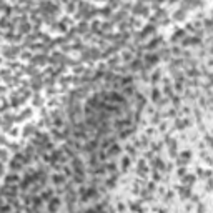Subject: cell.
Here are the masks:
<instances>
[{
	"mask_svg": "<svg viewBox=\"0 0 213 213\" xmlns=\"http://www.w3.org/2000/svg\"><path fill=\"white\" fill-rule=\"evenodd\" d=\"M170 53H172V55H175V57H180V55H182V50H180V47H172Z\"/></svg>",
	"mask_w": 213,
	"mask_h": 213,
	"instance_id": "obj_42",
	"label": "cell"
},
{
	"mask_svg": "<svg viewBox=\"0 0 213 213\" xmlns=\"http://www.w3.org/2000/svg\"><path fill=\"white\" fill-rule=\"evenodd\" d=\"M117 142V137L115 135H105L103 138H102V142H100V147L98 148H102V150H107L112 143H115Z\"/></svg>",
	"mask_w": 213,
	"mask_h": 213,
	"instance_id": "obj_8",
	"label": "cell"
},
{
	"mask_svg": "<svg viewBox=\"0 0 213 213\" xmlns=\"http://www.w3.org/2000/svg\"><path fill=\"white\" fill-rule=\"evenodd\" d=\"M62 60H64V57H62L58 52L55 53V55H52V58H50V62H52V64H55V62H62Z\"/></svg>",
	"mask_w": 213,
	"mask_h": 213,
	"instance_id": "obj_38",
	"label": "cell"
},
{
	"mask_svg": "<svg viewBox=\"0 0 213 213\" xmlns=\"http://www.w3.org/2000/svg\"><path fill=\"white\" fill-rule=\"evenodd\" d=\"M23 167H25V165H23L22 161L15 160V158H13V160H10V170H12V172H18V170H22Z\"/></svg>",
	"mask_w": 213,
	"mask_h": 213,
	"instance_id": "obj_24",
	"label": "cell"
},
{
	"mask_svg": "<svg viewBox=\"0 0 213 213\" xmlns=\"http://www.w3.org/2000/svg\"><path fill=\"white\" fill-rule=\"evenodd\" d=\"M143 68V60L142 58H133L132 62H128V70L130 72H140Z\"/></svg>",
	"mask_w": 213,
	"mask_h": 213,
	"instance_id": "obj_9",
	"label": "cell"
},
{
	"mask_svg": "<svg viewBox=\"0 0 213 213\" xmlns=\"http://www.w3.org/2000/svg\"><path fill=\"white\" fill-rule=\"evenodd\" d=\"M35 132H37V128H35V125H32V123L25 125V128H23V135H25V137H34Z\"/></svg>",
	"mask_w": 213,
	"mask_h": 213,
	"instance_id": "obj_26",
	"label": "cell"
},
{
	"mask_svg": "<svg viewBox=\"0 0 213 213\" xmlns=\"http://www.w3.org/2000/svg\"><path fill=\"white\" fill-rule=\"evenodd\" d=\"M125 17H127V13H125V12H118L117 15H113V22H120V20H123Z\"/></svg>",
	"mask_w": 213,
	"mask_h": 213,
	"instance_id": "obj_35",
	"label": "cell"
},
{
	"mask_svg": "<svg viewBox=\"0 0 213 213\" xmlns=\"http://www.w3.org/2000/svg\"><path fill=\"white\" fill-rule=\"evenodd\" d=\"M98 147H100V142H98L97 138H95V140H90V138H88V140H87V143L82 147V150H83V152H87V153H92V152H97Z\"/></svg>",
	"mask_w": 213,
	"mask_h": 213,
	"instance_id": "obj_5",
	"label": "cell"
},
{
	"mask_svg": "<svg viewBox=\"0 0 213 213\" xmlns=\"http://www.w3.org/2000/svg\"><path fill=\"white\" fill-rule=\"evenodd\" d=\"M0 27H2V29H7V27H10V25H8V20H7V17H3L2 20H0Z\"/></svg>",
	"mask_w": 213,
	"mask_h": 213,
	"instance_id": "obj_46",
	"label": "cell"
},
{
	"mask_svg": "<svg viewBox=\"0 0 213 213\" xmlns=\"http://www.w3.org/2000/svg\"><path fill=\"white\" fill-rule=\"evenodd\" d=\"M83 72H85L83 67H75V73H83Z\"/></svg>",
	"mask_w": 213,
	"mask_h": 213,
	"instance_id": "obj_52",
	"label": "cell"
},
{
	"mask_svg": "<svg viewBox=\"0 0 213 213\" xmlns=\"http://www.w3.org/2000/svg\"><path fill=\"white\" fill-rule=\"evenodd\" d=\"M17 193H18V186H13V185H8V183H5L2 188H0V195L2 196H17Z\"/></svg>",
	"mask_w": 213,
	"mask_h": 213,
	"instance_id": "obj_2",
	"label": "cell"
},
{
	"mask_svg": "<svg viewBox=\"0 0 213 213\" xmlns=\"http://www.w3.org/2000/svg\"><path fill=\"white\" fill-rule=\"evenodd\" d=\"M155 34V27H153V25H147V27H145L143 30H142V38H147V37H150V35H153Z\"/></svg>",
	"mask_w": 213,
	"mask_h": 213,
	"instance_id": "obj_22",
	"label": "cell"
},
{
	"mask_svg": "<svg viewBox=\"0 0 213 213\" xmlns=\"http://www.w3.org/2000/svg\"><path fill=\"white\" fill-rule=\"evenodd\" d=\"M27 72H29L30 75H35V73H37V68H34V65H32L30 68H27Z\"/></svg>",
	"mask_w": 213,
	"mask_h": 213,
	"instance_id": "obj_51",
	"label": "cell"
},
{
	"mask_svg": "<svg viewBox=\"0 0 213 213\" xmlns=\"http://www.w3.org/2000/svg\"><path fill=\"white\" fill-rule=\"evenodd\" d=\"M72 177H73V182H75V183H78V185L85 183V173H73Z\"/></svg>",
	"mask_w": 213,
	"mask_h": 213,
	"instance_id": "obj_29",
	"label": "cell"
},
{
	"mask_svg": "<svg viewBox=\"0 0 213 213\" xmlns=\"http://www.w3.org/2000/svg\"><path fill=\"white\" fill-rule=\"evenodd\" d=\"M173 18H175V20H183L185 18V10H178L175 15H173Z\"/></svg>",
	"mask_w": 213,
	"mask_h": 213,
	"instance_id": "obj_40",
	"label": "cell"
},
{
	"mask_svg": "<svg viewBox=\"0 0 213 213\" xmlns=\"http://www.w3.org/2000/svg\"><path fill=\"white\" fill-rule=\"evenodd\" d=\"M137 172H138L140 177H145V173L148 172V168H147V163H145L143 158H140L138 163H137Z\"/></svg>",
	"mask_w": 213,
	"mask_h": 213,
	"instance_id": "obj_16",
	"label": "cell"
},
{
	"mask_svg": "<svg viewBox=\"0 0 213 213\" xmlns=\"http://www.w3.org/2000/svg\"><path fill=\"white\" fill-rule=\"evenodd\" d=\"M67 10H68V12H73L75 10V5L72 3V2H68V3H67Z\"/></svg>",
	"mask_w": 213,
	"mask_h": 213,
	"instance_id": "obj_49",
	"label": "cell"
},
{
	"mask_svg": "<svg viewBox=\"0 0 213 213\" xmlns=\"http://www.w3.org/2000/svg\"><path fill=\"white\" fill-rule=\"evenodd\" d=\"M185 172H186L185 168H180V170H178V177H183V175H185Z\"/></svg>",
	"mask_w": 213,
	"mask_h": 213,
	"instance_id": "obj_56",
	"label": "cell"
},
{
	"mask_svg": "<svg viewBox=\"0 0 213 213\" xmlns=\"http://www.w3.org/2000/svg\"><path fill=\"white\" fill-rule=\"evenodd\" d=\"M0 158H2V161H7V158H8L7 150H0Z\"/></svg>",
	"mask_w": 213,
	"mask_h": 213,
	"instance_id": "obj_47",
	"label": "cell"
},
{
	"mask_svg": "<svg viewBox=\"0 0 213 213\" xmlns=\"http://www.w3.org/2000/svg\"><path fill=\"white\" fill-rule=\"evenodd\" d=\"M148 190H150V191L155 190V183H148Z\"/></svg>",
	"mask_w": 213,
	"mask_h": 213,
	"instance_id": "obj_57",
	"label": "cell"
},
{
	"mask_svg": "<svg viewBox=\"0 0 213 213\" xmlns=\"http://www.w3.org/2000/svg\"><path fill=\"white\" fill-rule=\"evenodd\" d=\"M120 2H122V0H108V7H110V8H115V7L120 5Z\"/></svg>",
	"mask_w": 213,
	"mask_h": 213,
	"instance_id": "obj_44",
	"label": "cell"
},
{
	"mask_svg": "<svg viewBox=\"0 0 213 213\" xmlns=\"http://www.w3.org/2000/svg\"><path fill=\"white\" fill-rule=\"evenodd\" d=\"M40 196H42V200H43V202H48V200L53 196V188H47V190L40 191Z\"/></svg>",
	"mask_w": 213,
	"mask_h": 213,
	"instance_id": "obj_27",
	"label": "cell"
},
{
	"mask_svg": "<svg viewBox=\"0 0 213 213\" xmlns=\"http://www.w3.org/2000/svg\"><path fill=\"white\" fill-rule=\"evenodd\" d=\"M17 133H18V132H17V130H15V128H13V130H12V132H10V135H12V137H15Z\"/></svg>",
	"mask_w": 213,
	"mask_h": 213,
	"instance_id": "obj_58",
	"label": "cell"
},
{
	"mask_svg": "<svg viewBox=\"0 0 213 213\" xmlns=\"http://www.w3.org/2000/svg\"><path fill=\"white\" fill-rule=\"evenodd\" d=\"M95 2H105V0H95Z\"/></svg>",
	"mask_w": 213,
	"mask_h": 213,
	"instance_id": "obj_61",
	"label": "cell"
},
{
	"mask_svg": "<svg viewBox=\"0 0 213 213\" xmlns=\"http://www.w3.org/2000/svg\"><path fill=\"white\" fill-rule=\"evenodd\" d=\"M60 207H62V200H60L58 196H52V198L47 202V208H48V212H57Z\"/></svg>",
	"mask_w": 213,
	"mask_h": 213,
	"instance_id": "obj_7",
	"label": "cell"
},
{
	"mask_svg": "<svg viewBox=\"0 0 213 213\" xmlns=\"http://www.w3.org/2000/svg\"><path fill=\"white\" fill-rule=\"evenodd\" d=\"M160 43H161V37H153V38H152V42H148V43L145 45V48H147L148 52H152V50H155Z\"/></svg>",
	"mask_w": 213,
	"mask_h": 213,
	"instance_id": "obj_15",
	"label": "cell"
},
{
	"mask_svg": "<svg viewBox=\"0 0 213 213\" xmlns=\"http://www.w3.org/2000/svg\"><path fill=\"white\" fill-rule=\"evenodd\" d=\"M180 158H182V160H185L186 163H188V160L191 158V152H182V153H180Z\"/></svg>",
	"mask_w": 213,
	"mask_h": 213,
	"instance_id": "obj_36",
	"label": "cell"
},
{
	"mask_svg": "<svg viewBox=\"0 0 213 213\" xmlns=\"http://www.w3.org/2000/svg\"><path fill=\"white\" fill-rule=\"evenodd\" d=\"M10 150H13V152H18V143H12V145H10Z\"/></svg>",
	"mask_w": 213,
	"mask_h": 213,
	"instance_id": "obj_53",
	"label": "cell"
},
{
	"mask_svg": "<svg viewBox=\"0 0 213 213\" xmlns=\"http://www.w3.org/2000/svg\"><path fill=\"white\" fill-rule=\"evenodd\" d=\"M120 62V57H113V58H110L108 60V65L112 67V68H115V65Z\"/></svg>",
	"mask_w": 213,
	"mask_h": 213,
	"instance_id": "obj_41",
	"label": "cell"
},
{
	"mask_svg": "<svg viewBox=\"0 0 213 213\" xmlns=\"http://www.w3.org/2000/svg\"><path fill=\"white\" fill-rule=\"evenodd\" d=\"M128 127H133V120L132 117H127V118H118V120L113 123V128L115 130H123V128H128Z\"/></svg>",
	"mask_w": 213,
	"mask_h": 213,
	"instance_id": "obj_4",
	"label": "cell"
},
{
	"mask_svg": "<svg viewBox=\"0 0 213 213\" xmlns=\"http://www.w3.org/2000/svg\"><path fill=\"white\" fill-rule=\"evenodd\" d=\"M100 13H102V17H110V15H112V8L107 7V8H103V10H100Z\"/></svg>",
	"mask_w": 213,
	"mask_h": 213,
	"instance_id": "obj_43",
	"label": "cell"
},
{
	"mask_svg": "<svg viewBox=\"0 0 213 213\" xmlns=\"http://www.w3.org/2000/svg\"><path fill=\"white\" fill-rule=\"evenodd\" d=\"M3 182L8 185H13V183H18L20 182V177L18 175H15V173H7V175H3Z\"/></svg>",
	"mask_w": 213,
	"mask_h": 213,
	"instance_id": "obj_14",
	"label": "cell"
},
{
	"mask_svg": "<svg viewBox=\"0 0 213 213\" xmlns=\"http://www.w3.org/2000/svg\"><path fill=\"white\" fill-rule=\"evenodd\" d=\"M186 75H190V77H196V75H200V72L196 68H190L188 72H186Z\"/></svg>",
	"mask_w": 213,
	"mask_h": 213,
	"instance_id": "obj_48",
	"label": "cell"
},
{
	"mask_svg": "<svg viewBox=\"0 0 213 213\" xmlns=\"http://www.w3.org/2000/svg\"><path fill=\"white\" fill-rule=\"evenodd\" d=\"M163 2H165V0H155V3H156V5H160V3H163Z\"/></svg>",
	"mask_w": 213,
	"mask_h": 213,
	"instance_id": "obj_59",
	"label": "cell"
},
{
	"mask_svg": "<svg viewBox=\"0 0 213 213\" xmlns=\"http://www.w3.org/2000/svg\"><path fill=\"white\" fill-rule=\"evenodd\" d=\"M160 62V53H145L143 55V70L153 68L156 64Z\"/></svg>",
	"mask_w": 213,
	"mask_h": 213,
	"instance_id": "obj_1",
	"label": "cell"
},
{
	"mask_svg": "<svg viewBox=\"0 0 213 213\" xmlns=\"http://www.w3.org/2000/svg\"><path fill=\"white\" fill-rule=\"evenodd\" d=\"M70 167H72L73 173H85V165H83V161H82L78 156H73V158H72Z\"/></svg>",
	"mask_w": 213,
	"mask_h": 213,
	"instance_id": "obj_3",
	"label": "cell"
},
{
	"mask_svg": "<svg viewBox=\"0 0 213 213\" xmlns=\"http://www.w3.org/2000/svg\"><path fill=\"white\" fill-rule=\"evenodd\" d=\"M200 5V0H183V8H195Z\"/></svg>",
	"mask_w": 213,
	"mask_h": 213,
	"instance_id": "obj_28",
	"label": "cell"
},
{
	"mask_svg": "<svg viewBox=\"0 0 213 213\" xmlns=\"http://www.w3.org/2000/svg\"><path fill=\"white\" fill-rule=\"evenodd\" d=\"M65 182H67V177H65L64 173H53L52 183L55 185V186H64Z\"/></svg>",
	"mask_w": 213,
	"mask_h": 213,
	"instance_id": "obj_11",
	"label": "cell"
},
{
	"mask_svg": "<svg viewBox=\"0 0 213 213\" xmlns=\"http://www.w3.org/2000/svg\"><path fill=\"white\" fill-rule=\"evenodd\" d=\"M153 180H155V182H158V180H161V175H158V172H153Z\"/></svg>",
	"mask_w": 213,
	"mask_h": 213,
	"instance_id": "obj_50",
	"label": "cell"
},
{
	"mask_svg": "<svg viewBox=\"0 0 213 213\" xmlns=\"http://www.w3.org/2000/svg\"><path fill=\"white\" fill-rule=\"evenodd\" d=\"M182 178H183V182H185V183H186V185H188V186L195 183V177H193V175H186V177H185V175H183Z\"/></svg>",
	"mask_w": 213,
	"mask_h": 213,
	"instance_id": "obj_34",
	"label": "cell"
},
{
	"mask_svg": "<svg viewBox=\"0 0 213 213\" xmlns=\"http://www.w3.org/2000/svg\"><path fill=\"white\" fill-rule=\"evenodd\" d=\"M105 170H107V173H108V175H117L118 167H117V163H113V161H108V163L105 165Z\"/></svg>",
	"mask_w": 213,
	"mask_h": 213,
	"instance_id": "obj_21",
	"label": "cell"
},
{
	"mask_svg": "<svg viewBox=\"0 0 213 213\" xmlns=\"http://www.w3.org/2000/svg\"><path fill=\"white\" fill-rule=\"evenodd\" d=\"M133 75H125V77H122L120 78V87L123 88V87H127V85H132L133 83Z\"/></svg>",
	"mask_w": 213,
	"mask_h": 213,
	"instance_id": "obj_23",
	"label": "cell"
},
{
	"mask_svg": "<svg viewBox=\"0 0 213 213\" xmlns=\"http://www.w3.org/2000/svg\"><path fill=\"white\" fill-rule=\"evenodd\" d=\"M105 152H107V156H108V158H115V156H118V155L122 153V147L115 142V143L110 145V147L105 150Z\"/></svg>",
	"mask_w": 213,
	"mask_h": 213,
	"instance_id": "obj_6",
	"label": "cell"
},
{
	"mask_svg": "<svg viewBox=\"0 0 213 213\" xmlns=\"http://www.w3.org/2000/svg\"><path fill=\"white\" fill-rule=\"evenodd\" d=\"M135 93H137V88H135V85H127V87H123V93H122V95H123V97L125 98H133L135 97Z\"/></svg>",
	"mask_w": 213,
	"mask_h": 213,
	"instance_id": "obj_13",
	"label": "cell"
},
{
	"mask_svg": "<svg viewBox=\"0 0 213 213\" xmlns=\"http://www.w3.org/2000/svg\"><path fill=\"white\" fill-rule=\"evenodd\" d=\"M150 98H152L153 103H156V102L161 98V90L158 88V87H153V88H152V95H150Z\"/></svg>",
	"mask_w": 213,
	"mask_h": 213,
	"instance_id": "obj_19",
	"label": "cell"
},
{
	"mask_svg": "<svg viewBox=\"0 0 213 213\" xmlns=\"http://www.w3.org/2000/svg\"><path fill=\"white\" fill-rule=\"evenodd\" d=\"M5 175V168H3V165L0 163V177H3Z\"/></svg>",
	"mask_w": 213,
	"mask_h": 213,
	"instance_id": "obj_55",
	"label": "cell"
},
{
	"mask_svg": "<svg viewBox=\"0 0 213 213\" xmlns=\"http://www.w3.org/2000/svg\"><path fill=\"white\" fill-rule=\"evenodd\" d=\"M188 125H190V122L186 120V118H177V122H175V128H178V130H183Z\"/></svg>",
	"mask_w": 213,
	"mask_h": 213,
	"instance_id": "obj_25",
	"label": "cell"
},
{
	"mask_svg": "<svg viewBox=\"0 0 213 213\" xmlns=\"http://www.w3.org/2000/svg\"><path fill=\"white\" fill-rule=\"evenodd\" d=\"M183 35H185V30H177L175 35H172V43L173 42H178V38H183Z\"/></svg>",
	"mask_w": 213,
	"mask_h": 213,
	"instance_id": "obj_32",
	"label": "cell"
},
{
	"mask_svg": "<svg viewBox=\"0 0 213 213\" xmlns=\"http://www.w3.org/2000/svg\"><path fill=\"white\" fill-rule=\"evenodd\" d=\"M20 32H22V34H25V32L29 34V32H30V23H25V22H23V23H22V29H20Z\"/></svg>",
	"mask_w": 213,
	"mask_h": 213,
	"instance_id": "obj_45",
	"label": "cell"
},
{
	"mask_svg": "<svg viewBox=\"0 0 213 213\" xmlns=\"http://www.w3.org/2000/svg\"><path fill=\"white\" fill-rule=\"evenodd\" d=\"M152 167L155 168V170H160V172H165V163H163V160L161 158H153L152 160Z\"/></svg>",
	"mask_w": 213,
	"mask_h": 213,
	"instance_id": "obj_18",
	"label": "cell"
},
{
	"mask_svg": "<svg viewBox=\"0 0 213 213\" xmlns=\"http://www.w3.org/2000/svg\"><path fill=\"white\" fill-rule=\"evenodd\" d=\"M22 58H32V55H30V52H23V55H22Z\"/></svg>",
	"mask_w": 213,
	"mask_h": 213,
	"instance_id": "obj_54",
	"label": "cell"
},
{
	"mask_svg": "<svg viewBox=\"0 0 213 213\" xmlns=\"http://www.w3.org/2000/svg\"><path fill=\"white\" fill-rule=\"evenodd\" d=\"M87 30H88V25H87V22H82L77 25V29H75V32H78V34H85Z\"/></svg>",
	"mask_w": 213,
	"mask_h": 213,
	"instance_id": "obj_31",
	"label": "cell"
},
{
	"mask_svg": "<svg viewBox=\"0 0 213 213\" xmlns=\"http://www.w3.org/2000/svg\"><path fill=\"white\" fill-rule=\"evenodd\" d=\"M132 163H133V160H132V156H130V155L123 156V158L120 160V170L123 173H127L128 170H130V167H132Z\"/></svg>",
	"mask_w": 213,
	"mask_h": 213,
	"instance_id": "obj_10",
	"label": "cell"
},
{
	"mask_svg": "<svg viewBox=\"0 0 213 213\" xmlns=\"http://www.w3.org/2000/svg\"><path fill=\"white\" fill-rule=\"evenodd\" d=\"M32 210H38V208L43 207V200H42V196H32Z\"/></svg>",
	"mask_w": 213,
	"mask_h": 213,
	"instance_id": "obj_20",
	"label": "cell"
},
{
	"mask_svg": "<svg viewBox=\"0 0 213 213\" xmlns=\"http://www.w3.org/2000/svg\"><path fill=\"white\" fill-rule=\"evenodd\" d=\"M133 100H135V105H137V110H142L147 105V98L142 95V93H135V97H133Z\"/></svg>",
	"mask_w": 213,
	"mask_h": 213,
	"instance_id": "obj_12",
	"label": "cell"
},
{
	"mask_svg": "<svg viewBox=\"0 0 213 213\" xmlns=\"http://www.w3.org/2000/svg\"><path fill=\"white\" fill-rule=\"evenodd\" d=\"M180 195H182V198H188V196H190V186H188V188H180Z\"/></svg>",
	"mask_w": 213,
	"mask_h": 213,
	"instance_id": "obj_37",
	"label": "cell"
},
{
	"mask_svg": "<svg viewBox=\"0 0 213 213\" xmlns=\"http://www.w3.org/2000/svg\"><path fill=\"white\" fill-rule=\"evenodd\" d=\"M32 62H34L35 65H45L47 62H48V57H47L45 53H42V55H35V57H32Z\"/></svg>",
	"mask_w": 213,
	"mask_h": 213,
	"instance_id": "obj_17",
	"label": "cell"
},
{
	"mask_svg": "<svg viewBox=\"0 0 213 213\" xmlns=\"http://www.w3.org/2000/svg\"><path fill=\"white\" fill-rule=\"evenodd\" d=\"M160 78H161V72L160 70H155V72H153V75H152V83H158V82H160Z\"/></svg>",
	"mask_w": 213,
	"mask_h": 213,
	"instance_id": "obj_33",
	"label": "cell"
},
{
	"mask_svg": "<svg viewBox=\"0 0 213 213\" xmlns=\"http://www.w3.org/2000/svg\"><path fill=\"white\" fill-rule=\"evenodd\" d=\"M173 2H178V0H170V3H173Z\"/></svg>",
	"mask_w": 213,
	"mask_h": 213,
	"instance_id": "obj_60",
	"label": "cell"
},
{
	"mask_svg": "<svg viewBox=\"0 0 213 213\" xmlns=\"http://www.w3.org/2000/svg\"><path fill=\"white\" fill-rule=\"evenodd\" d=\"M122 60H123L125 64H128V62H132V60H133V53L130 52V50H125V52L122 53Z\"/></svg>",
	"mask_w": 213,
	"mask_h": 213,
	"instance_id": "obj_30",
	"label": "cell"
},
{
	"mask_svg": "<svg viewBox=\"0 0 213 213\" xmlns=\"http://www.w3.org/2000/svg\"><path fill=\"white\" fill-rule=\"evenodd\" d=\"M125 150H127V153L130 156H135V155H137V148H133L132 145H127V148H125Z\"/></svg>",
	"mask_w": 213,
	"mask_h": 213,
	"instance_id": "obj_39",
	"label": "cell"
}]
</instances>
